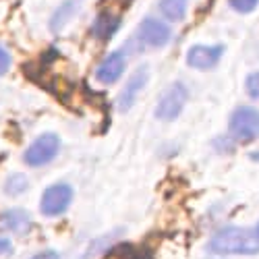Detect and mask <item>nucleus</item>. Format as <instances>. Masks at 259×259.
Returning a JSON list of instances; mask_svg holds the SVG:
<instances>
[{
  "label": "nucleus",
  "instance_id": "f257e3e1",
  "mask_svg": "<svg viewBox=\"0 0 259 259\" xmlns=\"http://www.w3.org/2000/svg\"><path fill=\"white\" fill-rule=\"evenodd\" d=\"M207 249L215 255H255L259 253V236L253 228L226 226L211 236Z\"/></svg>",
  "mask_w": 259,
  "mask_h": 259
},
{
  "label": "nucleus",
  "instance_id": "f03ea898",
  "mask_svg": "<svg viewBox=\"0 0 259 259\" xmlns=\"http://www.w3.org/2000/svg\"><path fill=\"white\" fill-rule=\"evenodd\" d=\"M230 135L239 143H251L259 139V110L253 106H239L230 114Z\"/></svg>",
  "mask_w": 259,
  "mask_h": 259
},
{
  "label": "nucleus",
  "instance_id": "7ed1b4c3",
  "mask_svg": "<svg viewBox=\"0 0 259 259\" xmlns=\"http://www.w3.org/2000/svg\"><path fill=\"white\" fill-rule=\"evenodd\" d=\"M58 152H60V137L54 133H44L25 149L23 160L27 166L39 168V166H46L48 162H52Z\"/></svg>",
  "mask_w": 259,
  "mask_h": 259
},
{
  "label": "nucleus",
  "instance_id": "20e7f679",
  "mask_svg": "<svg viewBox=\"0 0 259 259\" xmlns=\"http://www.w3.org/2000/svg\"><path fill=\"white\" fill-rule=\"evenodd\" d=\"M187 98H189V92L185 88V83H181V81L172 83L158 100L156 116L160 120H175L183 112V108L187 104Z\"/></svg>",
  "mask_w": 259,
  "mask_h": 259
},
{
  "label": "nucleus",
  "instance_id": "39448f33",
  "mask_svg": "<svg viewBox=\"0 0 259 259\" xmlns=\"http://www.w3.org/2000/svg\"><path fill=\"white\" fill-rule=\"evenodd\" d=\"M71 201H73V189L67 183H56L44 191L41 201H39V209L48 218H54V215H60L67 211Z\"/></svg>",
  "mask_w": 259,
  "mask_h": 259
},
{
  "label": "nucleus",
  "instance_id": "423d86ee",
  "mask_svg": "<svg viewBox=\"0 0 259 259\" xmlns=\"http://www.w3.org/2000/svg\"><path fill=\"white\" fill-rule=\"evenodd\" d=\"M170 35H172L170 27L164 23V21H158L154 17L143 19L139 29H137V39L141 41L143 46H147V48H162V46H166L170 41Z\"/></svg>",
  "mask_w": 259,
  "mask_h": 259
},
{
  "label": "nucleus",
  "instance_id": "0eeeda50",
  "mask_svg": "<svg viewBox=\"0 0 259 259\" xmlns=\"http://www.w3.org/2000/svg\"><path fill=\"white\" fill-rule=\"evenodd\" d=\"M222 54H224V46H193L187 52V64L193 69L207 71L220 62Z\"/></svg>",
  "mask_w": 259,
  "mask_h": 259
},
{
  "label": "nucleus",
  "instance_id": "6e6552de",
  "mask_svg": "<svg viewBox=\"0 0 259 259\" xmlns=\"http://www.w3.org/2000/svg\"><path fill=\"white\" fill-rule=\"evenodd\" d=\"M147 77H149L147 67H139V69H135V71L131 73V79L126 81V85L122 88V92H120V96H118V102H116L120 112H126L128 108H131V106L135 104V100H137L139 92L145 88Z\"/></svg>",
  "mask_w": 259,
  "mask_h": 259
},
{
  "label": "nucleus",
  "instance_id": "1a4fd4ad",
  "mask_svg": "<svg viewBox=\"0 0 259 259\" xmlns=\"http://www.w3.org/2000/svg\"><path fill=\"white\" fill-rule=\"evenodd\" d=\"M124 67H126V58H124V54L120 50H116V52L108 54L102 60V64L96 71V79L100 83H104V85H112V83H116L120 79Z\"/></svg>",
  "mask_w": 259,
  "mask_h": 259
},
{
  "label": "nucleus",
  "instance_id": "9d476101",
  "mask_svg": "<svg viewBox=\"0 0 259 259\" xmlns=\"http://www.w3.org/2000/svg\"><path fill=\"white\" fill-rule=\"evenodd\" d=\"M0 224H3V228H7L9 232L25 234L31 228V218L25 209L13 207V209H7V211L0 213Z\"/></svg>",
  "mask_w": 259,
  "mask_h": 259
},
{
  "label": "nucleus",
  "instance_id": "9b49d317",
  "mask_svg": "<svg viewBox=\"0 0 259 259\" xmlns=\"http://www.w3.org/2000/svg\"><path fill=\"white\" fill-rule=\"evenodd\" d=\"M118 27H120V17L114 15V13L104 11V13H100V15L96 17L94 27H92V33H94V37H98V39H102V41H108V39H110V37L118 31Z\"/></svg>",
  "mask_w": 259,
  "mask_h": 259
},
{
  "label": "nucleus",
  "instance_id": "f8f14e48",
  "mask_svg": "<svg viewBox=\"0 0 259 259\" xmlns=\"http://www.w3.org/2000/svg\"><path fill=\"white\" fill-rule=\"evenodd\" d=\"M187 5L189 0H162L160 11L168 21H181L187 13Z\"/></svg>",
  "mask_w": 259,
  "mask_h": 259
},
{
  "label": "nucleus",
  "instance_id": "ddd939ff",
  "mask_svg": "<svg viewBox=\"0 0 259 259\" xmlns=\"http://www.w3.org/2000/svg\"><path fill=\"white\" fill-rule=\"evenodd\" d=\"M75 11H77V0H67L54 15H52V23H50V27L54 29V31H58L67 21L75 15Z\"/></svg>",
  "mask_w": 259,
  "mask_h": 259
},
{
  "label": "nucleus",
  "instance_id": "4468645a",
  "mask_svg": "<svg viewBox=\"0 0 259 259\" xmlns=\"http://www.w3.org/2000/svg\"><path fill=\"white\" fill-rule=\"evenodd\" d=\"M27 187H29V181H27V177L25 175H11L9 179H7V183H5V191H7V195H21V193H25L27 191Z\"/></svg>",
  "mask_w": 259,
  "mask_h": 259
},
{
  "label": "nucleus",
  "instance_id": "2eb2a0df",
  "mask_svg": "<svg viewBox=\"0 0 259 259\" xmlns=\"http://www.w3.org/2000/svg\"><path fill=\"white\" fill-rule=\"evenodd\" d=\"M228 3H230V7L234 11H239V13H251V11L257 9L259 0H228Z\"/></svg>",
  "mask_w": 259,
  "mask_h": 259
},
{
  "label": "nucleus",
  "instance_id": "dca6fc26",
  "mask_svg": "<svg viewBox=\"0 0 259 259\" xmlns=\"http://www.w3.org/2000/svg\"><path fill=\"white\" fill-rule=\"evenodd\" d=\"M245 88H247V94L253 98V100H259V71L257 73H251L245 81Z\"/></svg>",
  "mask_w": 259,
  "mask_h": 259
},
{
  "label": "nucleus",
  "instance_id": "f3484780",
  "mask_svg": "<svg viewBox=\"0 0 259 259\" xmlns=\"http://www.w3.org/2000/svg\"><path fill=\"white\" fill-rule=\"evenodd\" d=\"M11 62H13V58H11V52L0 44V75H5L9 69H11Z\"/></svg>",
  "mask_w": 259,
  "mask_h": 259
},
{
  "label": "nucleus",
  "instance_id": "a211bd4d",
  "mask_svg": "<svg viewBox=\"0 0 259 259\" xmlns=\"http://www.w3.org/2000/svg\"><path fill=\"white\" fill-rule=\"evenodd\" d=\"M13 253V243L9 239H0V255H11Z\"/></svg>",
  "mask_w": 259,
  "mask_h": 259
},
{
  "label": "nucleus",
  "instance_id": "6ab92c4d",
  "mask_svg": "<svg viewBox=\"0 0 259 259\" xmlns=\"http://www.w3.org/2000/svg\"><path fill=\"white\" fill-rule=\"evenodd\" d=\"M31 259H60V255L56 251H41V253L33 255Z\"/></svg>",
  "mask_w": 259,
  "mask_h": 259
},
{
  "label": "nucleus",
  "instance_id": "aec40b11",
  "mask_svg": "<svg viewBox=\"0 0 259 259\" xmlns=\"http://www.w3.org/2000/svg\"><path fill=\"white\" fill-rule=\"evenodd\" d=\"M253 230H255V234H257V236H259V222H257V224H255V228H253Z\"/></svg>",
  "mask_w": 259,
  "mask_h": 259
}]
</instances>
